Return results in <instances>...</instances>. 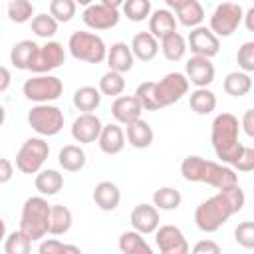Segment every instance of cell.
Returning a JSON list of instances; mask_svg holds the SVG:
<instances>
[{"mask_svg": "<svg viewBox=\"0 0 254 254\" xmlns=\"http://www.w3.org/2000/svg\"><path fill=\"white\" fill-rule=\"evenodd\" d=\"M246 202L244 190L236 185L224 190H218L214 196L202 200L194 210V222L202 232H216L232 214L240 212Z\"/></svg>", "mask_w": 254, "mask_h": 254, "instance_id": "obj_1", "label": "cell"}, {"mask_svg": "<svg viewBox=\"0 0 254 254\" xmlns=\"http://www.w3.org/2000/svg\"><path fill=\"white\" fill-rule=\"evenodd\" d=\"M190 81L181 71L167 73L161 81H143L137 85L135 97L141 101L143 109L147 111H159L163 107H169L177 103L183 95H187Z\"/></svg>", "mask_w": 254, "mask_h": 254, "instance_id": "obj_2", "label": "cell"}, {"mask_svg": "<svg viewBox=\"0 0 254 254\" xmlns=\"http://www.w3.org/2000/svg\"><path fill=\"white\" fill-rule=\"evenodd\" d=\"M181 175L189 183H204V185H210L218 190H224V189L238 185V177H236L234 169H230L222 163L206 161L198 155H189L181 163Z\"/></svg>", "mask_w": 254, "mask_h": 254, "instance_id": "obj_3", "label": "cell"}, {"mask_svg": "<svg viewBox=\"0 0 254 254\" xmlns=\"http://www.w3.org/2000/svg\"><path fill=\"white\" fill-rule=\"evenodd\" d=\"M238 119L232 113H218L210 125V141L222 165H234L244 149L238 141Z\"/></svg>", "mask_w": 254, "mask_h": 254, "instance_id": "obj_4", "label": "cell"}, {"mask_svg": "<svg viewBox=\"0 0 254 254\" xmlns=\"http://www.w3.org/2000/svg\"><path fill=\"white\" fill-rule=\"evenodd\" d=\"M50 220H52V204H48L44 196L26 198L20 216V230L32 242L44 238L50 232Z\"/></svg>", "mask_w": 254, "mask_h": 254, "instance_id": "obj_5", "label": "cell"}, {"mask_svg": "<svg viewBox=\"0 0 254 254\" xmlns=\"http://www.w3.org/2000/svg\"><path fill=\"white\" fill-rule=\"evenodd\" d=\"M67 48L73 60L87 62V64H101L103 60H107V52H109L101 36L93 32H83V30L73 32L69 36Z\"/></svg>", "mask_w": 254, "mask_h": 254, "instance_id": "obj_6", "label": "cell"}, {"mask_svg": "<svg viewBox=\"0 0 254 254\" xmlns=\"http://www.w3.org/2000/svg\"><path fill=\"white\" fill-rule=\"evenodd\" d=\"M50 155V145L42 137H30L16 153V169L24 175H38Z\"/></svg>", "mask_w": 254, "mask_h": 254, "instance_id": "obj_7", "label": "cell"}, {"mask_svg": "<svg viewBox=\"0 0 254 254\" xmlns=\"http://www.w3.org/2000/svg\"><path fill=\"white\" fill-rule=\"evenodd\" d=\"M28 123L38 135L54 137L64 129V111L50 103L34 105L28 113Z\"/></svg>", "mask_w": 254, "mask_h": 254, "instance_id": "obj_8", "label": "cell"}, {"mask_svg": "<svg viewBox=\"0 0 254 254\" xmlns=\"http://www.w3.org/2000/svg\"><path fill=\"white\" fill-rule=\"evenodd\" d=\"M22 91H24L26 99L36 101L38 105H42V103L56 101L62 95V91H64V83H62L60 77L50 75V73H46V75H34V77H30V79L24 81Z\"/></svg>", "mask_w": 254, "mask_h": 254, "instance_id": "obj_9", "label": "cell"}, {"mask_svg": "<svg viewBox=\"0 0 254 254\" xmlns=\"http://www.w3.org/2000/svg\"><path fill=\"white\" fill-rule=\"evenodd\" d=\"M119 6L123 8V2L103 0L97 4H87L81 14L83 24L91 30H111L119 22Z\"/></svg>", "mask_w": 254, "mask_h": 254, "instance_id": "obj_10", "label": "cell"}, {"mask_svg": "<svg viewBox=\"0 0 254 254\" xmlns=\"http://www.w3.org/2000/svg\"><path fill=\"white\" fill-rule=\"evenodd\" d=\"M244 20V10L240 4L236 2H222L214 8L212 16H210V30L216 36L228 38L236 32V28L240 26V22Z\"/></svg>", "mask_w": 254, "mask_h": 254, "instance_id": "obj_11", "label": "cell"}, {"mask_svg": "<svg viewBox=\"0 0 254 254\" xmlns=\"http://www.w3.org/2000/svg\"><path fill=\"white\" fill-rule=\"evenodd\" d=\"M65 62V50L60 42H48L44 46H40L36 60L30 65V71L38 73V75H46L52 69H58L62 64Z\"/></svg>", "mask_w": 254, "mask_h": 254, "instance_id": "obj_12", "label": "cell"}, {"mask_svg": "<svg viewBox=\"0 0 254 254\" xmlns=\"http://www.w3.org/2000/svg\"><path fill=\"white\" fill-rule=\"evenodd\" d=\"M155 242L161 254H189V242L179 226L163 224L155 232Z\"/></svg>", "mask_w": 254, "mask_h": 254, "instance_id": "obj_13", "label": "cell"}, {"mask_svg": "<svg viewBox=\"0 0 254 254\" xmlns=\"http://www.w3.org/2000/svg\"><path fill=\"white\" fill-rule=\"evenodd\" d=\"M190 52L194 56H200V58H214L220 50V42H218V36L210 30V28H204V26H198L194 28L190 34H189V40H187Z\"/></svg>", "mask_w": 254, "mask_h": 254, "instance_id": "obj_14", "label": "cell"}, {"mask_svg": "<svg viewBox=\"0 0 254 254\" xmlns=\"http://www.w3.org/2000/svg\"><path fill=\"white\" fill-rule=\"evenodd\" d=\"M185 75L187 79L198 87H208L214 81L216 69L212 65V62L208 58H200V56H192L187 64H185Z\"/></svg>", "mask_w": 254, "mask_h": 254, "instance_id": "obj_15", "label": "cell"}, {"mask_svg": "<svg viewBox=\"0 0 254 254\" xmlns=\"http://www.w3.org/2000/svg\"><path fill=\"white\" fill-rule=\"evenodd\" d=\"M167 6L175 10L177 20L187 28H198L204 20V8L198 0H167Z\"/></svg>", "mask_w": 254, "mask_h": 254, "instance_id": "obj_16", "label": "cell"}, {"mask_svg": "<svg viewBox=\"0 0 254 254\" xmlns=\"http://www.w3.org/2000/svg\"><path fill=\"white\" fill-rule=\"evenodd\" d=\"M159 208L155 204L141 202L131 212V226L139 234H153L159 230Z\"/></svg>", "mask_w": 254, "mask_h": 254, "instance_id": "obj_17", "label": "cell"}, {"mask_svg": "<svg viewBox=\"0 0 254 254\" xmlns=\"http://www.w3.org/2000/svg\"><path fill=\"white\" fill-rule=\"evenodd\" d=\"M103 131V125L97 115L93 113H81L73 125H71V137L77 143H93L99 141V135Z\"/></svg>", "mask_w": 254, "mask_h": 254, "instance_id": "obj_18", "label": "cell"}, {"mask_svg": "<svg viewBox=\"0 0 254 254\" xmlns=\"http://www.w3.org/2000/svg\"><path fill=\"white\" fill-rule=\"evenodd\" d=\"M143 105L135 95H121L111 105V115L121 125H131L141 119Z\"/></svg>", "mask_w": 254, "mask_h": 254, "instance_id": "obj_19", "label": "cell"}, {"mask_svg": "<svg viewBox=\"0 0 254 254\" xmlns=\"http://www.w3.org/2000/svg\"><path fill=\"white\" fill-rule=\"evenodd\" d=\"M149 32L157 38V40H165L169 36H173L177 32V18L171 10L167 8H159L151 14L149 18Z\"/></svg>", "mask_w": 254, "mask_h": 254, "instance_id": "obj_20", "label": "cell"}, {"mask_svg": "<svg viewBox=\"0 0 254 254\" xmlns=\"http://www.w3.org/2000/svg\"><path fill=\"white\" fill-rule=\"evenodd\" d=\"M133 60L135 56L131 52V46H127L125 42H115L107 52V65L117 73H127L133 67Z\"/></svg>", "mask_w": 254, "mask_h": 254, "instance_id": "obj_21", "label": "cell"}, {"mask_svg": "<svg viewBox=\"0 0 254 254\" xmlns=\"http://www.w3.org/2000/svg\"><path fill=\"white\" fill-rule=\"evenodd\" d=\"M93 202L101 208V210H115L121 202V190L115 183L111 181H101L95 185L93 189Z\"/></svg>", "mask_w": 254, "mask_h": 254, "instance_id": "obj_22", "label": "cell"}, {"mask_svg": "<svg viewBox=\"0 0 254 254\" xmlns=\"http://www.w3.org/2000/svg\"><path fill=\"white\" fill-rule=\"evenodd\" d=\"M99 149L105 153V155H117L123 151L125 147V133L123 129L119 127V123H109V125H103V131L99 135Z\"/></svg>", "mask_w": 254, "mask_h": 254, "instance_id": "obj_23", "label": "cell"}, {"mask_svg": "<svg viewBox=\"0 0 254 254\" xmlns=\"http://www.w3.org/2000/svg\"><path fill=\"white\" fill-rule=\"evenodd\" d=\"M131 52L141 62H151L159 52V40L151 32H139L131 40Z\"/></svg>", "mask_w": 254, "mask_h": 254, "instance_id": "obj_24", "label": "cell"}, {"mask_svg": "<svg viewBox=\"0 0 254 254\" xmlns=\"http://www.w3.org/2000/svg\"><path fill=\"white\" fill-rule=\"evenodd\" d=\"M40 46L32 40H22L18 44H14V48L10 50V62L16 69H30L32 62L36 60Z\"/></svg>", "mask_w": 254, "mask_h": 254, "instance_id": "obj_25", "label": "cell"}, {"mask_svg": "<svg viewBox=\"0 0 254 254\" xmlns=\"http://www.w3.org/2000/svg\"><path fill=\"white\" fill-rule=\"evenodd\" d=\"M34 187L40 194L44 196H52V194H58L64 187V177L56 171V169H44L36 175L34 179Z\"/></svg>", "mask_w": 254, "mask_h": 254, "instance_id": "obj_26", "label": "cell"}, {"mask_svg": "<svg viewBox=\"0 0 254 254\" xmlns=\"http://www.w3.org/2000/svg\"><path fill=\"white\" fill-rule=\"evenodd\" d=\"M58 163L67 173H77L85 167V153L79 145H65L60 149Z\"/></svg>", "mask_w": 254, "mask_h": 254, "instance_id": "obj_27", "label": "cell"}, {"mask_svg": "<svg viewBox=\"0 0 254 254\" xmlns=\"http://www.w3.org/2000/svg\"><path fill=\"white\" fill-rule=\"evenodd\" d=\"M101 103V91L99 87H93V85H83L79 89H75L73 93V107L83 111V113H91L99 107Z\"/></svg>", "mask_w": 254, "mask_h": 254, "instance_id": "obj_28", "label": "cell"}, {"mask_svg": "<svg viewBox=\"0 0 254 254\" xmlns=\"http://www.w3.org/2000/svg\"><path fill=\"white\" fill-rule=\"evenodd\" d=\"M153 129L147 121L139 119L131 125H127V141L131 147L135 149H147L151 143H153Z\"/></svg>", "mask_w": 254, "mask_h": 254, "instance_id": "obj_29", "label": "cell"}, {"mask_svg": "<svg viewBox=\"0 0 254 254\" xmlns=\"http://www.w3.org/2000/svg\"><path fill=\"white\" fill-rule=\"evenodd\" d=\"M119 250L123 254H155L153 248L147 244V240L143 238V234L135 232V230H129V232H123L119 236Z\"/></svg>", "mask_w": 254, "mask_h": 254, "instance_id": "obj_30", "label": "cell"}, {"mask_svg": "<svg viewBox=\"0 0 254 254\" xmlns=\"http://www.w3.org/2000/svg\"><path fill=\"white\" fill-rule=\"evenodd\" d=\"M189 105H190V109H192L194 113H198V115H208V113H212V111L216 109V95H214L210 89H206V87H198V89H194V91L190 93Z\"/></svg>", "mask_w": 254, "mask_h": 254, "instance_id": "obj_31", "label": "cell"}, {"mask_svg": "<svg viewBox=\"0 0 254 254\" xmlns=\"http://www.w3.org/2000/svg\"><path fill=\"white\" fill-rule=\"evenodd\" d=\"M224 91L232 97H244L250 89H252V79L248 73L244 71H230L226 77H224V83H222Z\"/></svg>", "mask_w": 254, "mask_h": 254, "instance_id": "obj_32", "label": "cell"}, {"mask_svg": "<svg viewBox=\"0 0 254 254\" xmlns=\"http://www.w3.org/2000/svg\"><path fill=\"white\" fill-rule=\"evenodd\" d=\"M187 46H189L187 40H185L179 32H175L173 36H169V38H165V40L161 42V52H163L165 60H169V62H179V60L185 58Z\"/></svg>", "mask_w": 254, "mask_h": 254, "instance_id": "obj_33", "label": "cell"}, {"mask_svg": "<svg viewBox=\"0 0 254 254\" xmlns=\"http://www.w3.org/2000/svg\"><path fill=\"white\" fill-rule=\"evenodd\" d=\"M71 222H73V216H71V210L64 204H54L52 206V220H50V234H65L69 228H71Z\"/></svg>", "mask_w": 254, "mask_h": 254, "instance_id": "obj_34", "label": "cell"}, {"mask_svg": "<svg viewBox=\"0 0 254 254\" xmlns=\"http://www.w3.org/2000/svg\"><path fill=\"white\" fill-rule=\"evenodd\" d=\"M181 192L173 187H161L153 192V204L159 208V210H177L181 206Z\"/></svg>", "mask_w": 254, "mask_h": 254, "instance_id": "obj_35", "label": "cell"}, {"mask_svg": "<svg viewBox=\"0 0 254 254\" xmlns=\"http://www.w3.org/2000/svg\"><path fill=\"white\" fill-rule=\"evenodd\" d=\"M123 89H125V79H123V73H117V71H107V73H103L101 75V79H99V91L103 93V95H109V97H121V93H123Z\"/></svg>", "mask_w": 254, "mask_h": 254, "instance_id": "obj_36", "label": "cell"}, {"mask_svg": "<svg viewBox=\"0 0 254 254\" xmlns=\"http://www.w3.org/2000/svg\"><path fill=\"white\" fill-rule=\"evenodd\" d=\"M32 250V240L18 228L4 238V254H30Z\"/></svg>", "mask_w": 254, "mask_h": 254, "instance_id": "obj_37", "label": "cell"}, {"mask_svg": "<svg viewBox=\"0 0 254 254\" xmlns=\"http://www.w3.org/2000/svg\"><path fill=\"white\" fill-rule=\"evenodd\" d=\"M32 14H34L32 2H28V0H10L8 2V18L14 24H24L28 20H34Z\"/></svg>", "mask_w": 254, "mask_h": 254, "instance_id": "obj_38", "label": "cell"}, {"mask_svg": "<svg viewBox=\"0 0 254 254\" xmlns=\"http://www.w3.org/2000/svg\"><path fill=\"white\" fill-rule=\"evenodd\" d=\"M75 2L73 0H52L50 2V16L60 22H69L75 16Z\"/></svg>", "mask_w": 254, "mask_h": 254, "instance_id": "obj_39", "label": "cell"}, {"mask_svg": "<svg viewBox=\"0 0 254 254\" xmlns=\"http://www.w3.org/2000/svg\"><path fill=\"white\" fill-rule=\"evenodd\" d=\"M123 12L131 22H143L151 16V2L149 0H127L123 2Z\"/></svg>", "mask_w": 254, "mask_h": 254, "instance_id": "obj_40", "label": "cell"}, {"mask_svg": "<svg viewBox=\"0 0 254 254\" xmlns=\"http://www.w3.org/2000/svg\"><path fill=\"white\" fill-rule=\"evenodd\" d=\"M32 32L38 38H52L58 32V22L50 14H38L32 20Z\"/></svg>", "mask_w": 254, "mask_h": 254, "instance_id": "obj_41", "label": "cell"}, {"mask_svg": "<svg viewBox=\"0 0 254 254\" xmlns=\"http://www.w3.org/2000/svg\"><path fill=\"white\" fill-rule=\"evenodd\" d=\"M234 240L246 248V250H254V222L252 220H244L234 228Z\"/></svg>", "mask_w": 254, "mask_h": 254, "instance_id": "obj_42", "label": "cell"}, {"mask_svg": "<svg viewBox=\"0 0 254 254\" xmlns=\"http://www.w3.org/2000/svg\"><path fill=\"white\" fill-rule=\"evenodd\" d=\"M236 64L238 67L248 73L254 71V42H244L236 52Z\"/></svg>", "mask_w": 254, "mask_h": 254, "instance_id": "obj_43", "label": "cell"}, {"mask_svg": "<svg viewBox=\"0 0 254 254\" xmlns=\"http://www.w3.org/2000/svg\"><path fill=\"white\" fill-rule=\"evenodd\" d=\"M232 167L240 173H252L254 171V147H244L238 161Z\"/></svg>", "mask_w": 254, "mask_h": 254, "instance_id": "obj_44", "label": "cell"}, {"mask_svg": "<svg viewBox=\"0 0 254 254\" xmlns=\"http://www.w3.org/2000/svg\"><path fill=\"white\" fill-rule=\"evenodd\" d=\"M65 252V244L56 240V238H48L40 244L38 248V254H64Z\"/></svg>", "mask_w": 254, "mask_h": 254, "instance_id": "obj_45", "label": "cell"}, {"mask_svg": "<svg viewBox=\"0 0 254 254\" xmlns=\"http://www.w3.org/2000/svg\"><path fill=\"white\" fill-rule=\"evenodd\" d=\"M190 254H222V250L214 240H198L192 246Z\"/></svg>", "mask_w": 254, "mask_h": 254, "instance_id": "obj_46", "label": "cell"}, {"mask_svg": "<svg viewBox=\"0 0 254 254\" xmlns=\"http://www.w3.org/2000/svg\"><path fill=\"white\" fill-rule=\"evenodd\" d=\"M240 127L244 129V133H246L248 137H252V139H254V109H248V111L242 115Z\"/></svg>", "mask_w": 254, "mask_h": 254, "instance_id": "obj_47", "label": "cell"}, {"mask_svg": "<svg viewBox=\"0 0 254 254\" xmlns=\"http://www.w3.org/2000/svg\"><path fill=\"white\" fill-rule=\"evenodd\" d=\"M14 175V167L10 163V159H0V183H8Z\"/></svg>", "mask_w": 254, "mask_h": 254, "instance_id": "obj_48", "label": "cell"}, {"mask_svg": "<svg viewBox=\"0 0 254 254\" xmlns=\"http://www.w3.org/2000/svg\"><path fill=\"white\" fill-rule=\"evenodd\" d=\"M0 73H2V81H0V91L4 93V91L8 89V85H10V71H8V67H2V69H0Z\"/></svg>", "mask_w": 254, "mask_h": 254, "instance_id": "obj_49", "label": "cell"}, {"mask_svg": "<svg viewBox=\"0 0 254 254\" xmlns=\"http://www.w3.org/2000/svg\"><path fill=\"white\" fill-rule=\"evenodd\" d=\"M244 26H246L250 32H254V6L248 8V12L244 14Z\"/></svg>", "mask_w": 254, "mask_h": 254, "instance_id": "obj_50", "label": "cell"}, {"mask_svg": "<svg viewBox=\"0 0 254 254\" xmlns=\"http://www.w3.org/2000/svg\"><path fill=\"white\" fill-rule=\"evenodd\" d=\"M64 254H81V250L75 244H65V252Z\"/></svg>", "mask_w": 254, "mask_h": 254, "instance_id": "obj_51", "label": "cell"}]
</instances>
